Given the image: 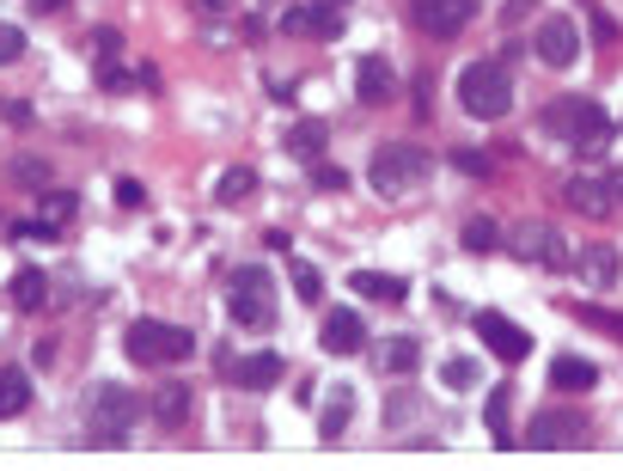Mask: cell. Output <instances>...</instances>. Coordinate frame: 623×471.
Wrapping results in <instances>:
<instances>
[{"label": "cell", "instance_id": "8992f818", "mask_svg": "<svg viewBox=\"0 0 623 471\" xmlns=\"http://www.w3.org/2000/svg\"><path fill=\"white\" fill-rule=\"evenodd\" d=\"M141 416V398L129 386H93V404H86V428L93 440H123Z\"/></svg>", "mask_w": 623, "mask_h": 471}, {"label": "cell", "instance_id": "ffe728a7", "mask_svg": "<svg viewBox=\"0 0 623 471\" xmlns=\"http://www.w3.org/2000/svg\"><path fill=\"white\" fill-rule=\"evenodd\" d=\"M349 416H355V392H349V386H330V392H325V410H318V435L337 440V435L349 428Z\"/></svg>", "mask_w": 623, "mask_h": 471}, {"label": "cell", "instance_id": "8d00e7d4", "mask_svg": "<svg viewBox=\"0 0 623 471\" xmlns=\"http://www.w3.org/2000/svg\"><path fill=\"white\" fill-rule=\"evenodd\" d=\"M606 184H611V196H618V208H623V166H618V172H606Z\"/></svg>", "mask_w": 623, "mask_h": 471}, {"label": "cell", "instance_id": "2e32d148", "mask_svg": "<svg viewBox=\"0 0 623 471\" xmlns=\"http://www.w3.org/2000/svg\"><path fill=\"white\" fill-rule=\"evenodd\" d=\"M349 294L379 300V306H398V300H410V282L404 276H386V269H355V276H349Z\"/></svg>", "mask_w": 623, "mask_h": 471}, {"label": "cell", "instance_id": "d6a6232c", "mask_svg": "<svg viewBox=\"0 0 623 471\" xmlns=\"http://www.w3.org/2000/svg\"><path fill=\"white\" fill-rule=\"evenodd\" d=\"M452 166H459L465 178H489V159L477 154V147H459V154H452Z\"/></svg>", "mask_w": 623, "mask_h": 471}, {"label": "cell", "instance_id": "e575fe53", "mask_svg": "<svg viewBox=\"0 0 623 471\" xmlns=\"http://www.w3.org/2000/svg\"><path fill=\"white\" fill-rule=\"evenodd\" d=\"M49 208V227H62V220H74V196H44Z\"/></svg>", "mask_w": 623, "mask_h": 471}, {"label": "cell", "instance_id": "d4e9b609", "mask_svg": "<svg viewBox=\"0 0 623 471\" xmlns=\"http://www.w3.org/2000/svg\"><path fill=\"white\" fill-rule=\"evenodd\" d=\"M325 142H330L325 123H294V129H288V154H300V159H318V154H325Z\"/></svg>", "mask_w": 623, "mask_h": 471}, {"label": "cell", "instance_id": "603a6c76", "mask_svg": "<svg viewBox=\"0 0 623 471\" xmlns=\"http://www.w3.org/2000/svg\"><path fill=\"white\" fill-rule=\"evenodd\" d=\"M19 410H32V379L19 367H0V416H19Z\"/></svg>", "mask_w": 623, "mask_h": 471}, {"label": "cell", "instance_id": "d6986e66", "mask_svg": "<svg viewBox=\"0 0 623 471\" xmlns=\"http://www.w3.org/2000/svg\"><path fill=\"white\" fill-rule=\"evenodd\" d=\"M550 386H557V392H593V386H599V367L581 362V355H557V362H550Z\"/></svg>", "mask_w": 623, "mask_h": 471}, {"label": "cell", "instance_id": "4316f807", "mask_svg": "<svg viewBox=\"0 0 623 471\" xmlns=\"http://www.w3.org/2000/svg\"><path fill=\"white\" fill-rule=\"evenodd\" d=\"M465 245H471V252H496V245H501V227H496L489 215H471V220H465Z\"/></svg>", "mask_w": 623, "mask_h": 471}, {"label": "cell", "instance_id": "9a60e30c", "mask_svg": "<svg viewBox=\"0 0 623 471\" xmlns=\"http://www.w3.org/2000/svg\"><path fill=\"white\" fill-rule=\"evenodd\" d=\"M562 203L575 208V215L599 220V215H611V208H618V196H611V184H606V178H569Z\"/></svg>", "mask_w": 623, "mask_h": 471}, {"label": "cell", "instance_id": "4dcf8cb0", "mask_svg": "<svg viewBox=\"0 0 623 471\" xmlns=\"http://www.w3.org/2000/svg\"><path fill=\"white\" fill-rule=\"evenodd\" d=\"M13 178H19V184H32V190H49V166H44V159H19Z\"/></svg>", "mask_w": 623, "mask_h": 471}, {"label": "cell", "instance_id": "e0dca14e", "mask_svg": "<svg viewBox=\"0 0 623 471\" xmlns=\"http://www.w3.org/2000/svg\"><path fill=\"white\" fill-rule=\"evenodd\" d=\"M367 343V325H361L355 306H337V313L325 318V349L330 355H355V349Z\"/></svg>", "mask_w": 623, "mask_h": 471}, {"label": "cell", "instance_id": "74e56055", "mask_svg": "<svg viewBox=\"0 0 623 471\" xmlns=\"http://www.w3.org/2000/svg\"><path fill=\"white\" fill-rule=\"evenodd\" d=\"M337 7H343V0H337Z\"/></svg>", "mask_w": 623, "mask_h": 471}, {"label": "cell", "instance_id": "83f0119b", "mask_svg": "<svg viewBox=\"0 0 623 471\" xmlns=\"http://www.w3.org/2000/svg\"><path fill=\"white\" fill-rule=\"evenodd\" d=\"M484 423H489V435H496V447H508V440H514V423H508V392H496L484 404Z\"/></svg>", "mask_w": 623, "mask_h": 471}, {"label": "cell", "instance_id": "7c38bea8", "mask_svg": "<svg viewBox=\"0 0 623 471\" xmlns=\"http://www.w3.org/2000/svg\"><path fill=\"white\" fill-rule=\"evenodd\" d=\"M281 25H288V37H318V44L343 37V13H337V0H318V7H294V13L281 19Z\"/></svg>", "mask_w": 623, "mask_h": 471}, {"label": "cell", "instance_id": "277c9868", "mask_svg": "<svg viewBox=\"0 0 623 471\" xmlns=\"http://www.w3.org/2000/svg\"><path fill=\"white\" fill-rule=\"evenodd\" d=\"M428 166H435V159L422 154V147H410V142H386V147L374 154V166H367V178H374L379 196H410V190L428 184Z\"/></svg>", "mask_w": 623, "mask_h": 471}, {"label": "cell", "instance_id": "44dd1931", "mask_svg": "<svg viewBox=\"0 0 623 471\" xmlns=\"http://www.w3.org/2000/svg\"><path fill=\"white\" fill-rule=\"evenodd\" d=\"M575 269H581L587 288H611L618 282V252H611V245H587V252L575 257Z\"/></svg>", "mask_w": 623, "mask_h": 471}, {"label": "cell", "instance_id": "9c48e42d", "mask_svg": "<svg viewBox=\"0 0 623 471\" xmlns=\"http://www.w3.org/2000/svg\"><path fill=\"white\" fill-rule=\"evenodd\" d=\"M532 49H538V62L545 68H575L581 62V32L569 13H550L545 25H538V37H532Z\"/></svg>", "mask_w": 623, "mask_h": 471}, {"label": "cell", "instance_id": "4fadbf2b", "mask_svg": "<svg viewBox=\"0 0 623 471\" xmlns=\"http://www.w3.org/2000/svg\"><path fill=\"white\" fill-rule=\"evenodd\" d=\"M227 374H233V386H245V392H269V386L288 374V362H281L276 349H257V355H239V362H227Z\"/></svg>", "mask_w": 623, "mask_h": 471}, {"label": "cell", "instance_id": "7a4b0ae2", "mask_svg": "<svg viewBox=\"0 0 623 471\" xmlns=\"http://www.w3.org/2000/svg\"><path fill=\"white\" fill-rule=\"evenodd\" d=\"M123 349H129V362H141V367H166V362H190L196 337L184 325H166V318H135Z\"/></svg>", "mask_w": 623, "mask_h": 471}, {"label": "cell", "instance_id": "ba28073f", "mask_svg": "<svg viewBox=\"0 0 623 471\" xmlns=\"http://www.w3.org/2000/svg\"><path fill=\"white\" fill-rule=\"evenodd\" d=\"M501 245L514 257H526V264H569V245H562V233L550 220H520L514 233H501Z\"/></svg>", "mask_w": 623, "mask_h": 471}, {"label": "cell", "instance_id": "836d02e7", "mask_svg": "<svg viewBox=\"0 0 623 471\" xmlns=\"http://www.w3.org/2000/svg\"><path fill=\"white\" fill-rule=\"evenodd\" d=\"M581 318H587L593 330H611V337H623V318H618V313H599V306H581Z\"/></svg>", "mask_w": 623, "mask_h": 471}, {"label": "cell", "instance_id": "3957f363", "mask_svg": "<svg viewBox=\"0 0 623 471\" xmlns=\"http://www.w3.org/2000/svg\"><path fill=\"white\" fill-rule=\"evenodd\" d=\"M459 105H465L471 117H484V123L508 117V110H514V80H508V68L501 62H471L465 74H459Z\"/></svg>", "mask_w": 623, "mask_h": 471}, {"label": "cell", "instance_id": "1f68e13d", "mask_svg": "<svg viewBox=\"0 0 623 471\" xmlns=\"http://www.w3.org/2000/svg\"><path fill=\"white\" fill-rule=\"evenodd\" d=\"M294 288H300V300H318L325 294V276H318L312 264H294Z\"/></svg>", "mask_w": 623, "mask_h": 471}, {"label": "cell", "instance_id": "5b68a950", "mask_svg": "<svg viewBox=\"0 0 623 471\" xmlns=\"http://www.w3.org/2000/svg\"><path fill=\"white\" fill-rule=\"evenodd\" d=\"M227 306L245 330H269L276 325V282H269L264 264H245L233 269V282H227Z\"/></svg>", "mask_w": 623, "mask_h": 471}, {"label": "cell", "instance_id": "ac0fdd59", "mask_svg": "<svg viewBox=\"0 0 623 471\" xmlns=\"http://www.w3.org/2000/svg\"><path fill=\"white\" fill-rule=\"evenodd\" d=\"M7 294H13V306H19V313H44V306H49V276H44V269H32V264H25V269H13Z\"/></svg>", "mask_w": 623, "mask_h": 471}, {"label": "cell", "instance_id": "484cf974", "mask_svg": "<svg viewBox=\"0 0 623 471\" xmlns=\"http://www.w3.org/2000/svg\"><path fill=\"white\" fill-rule=\"evenodd\" d=\"M251 190H257V172H251V166H227L220 184H215V203H245Z\"/></svg>", "mask_w": 623, "mask_h": 471}, {"label": "cell", "instance_id": "52a82bcc", "mask_svg": "<svg viewBox=\"0 0 623 471\" xmlns=\"http://www.w3.org/2000/svg\"><path fill=\"white\" fill-rule=\"evenodd\" d=\"M587 440V416L581 410H538L526 423V447L532 454H569Z\"/></svg>", "mask_w": 623, "mask_h": 471}, {"label": "cell", "instance_id": "7402d4cb", "mask_svg": "<svg viewBox=\"0 0 623 471\" xmlns=\"http://www.w3.org/2000/svg\"><path fill=\"white\" fill-rule=\"evenodd\" d=\"M154 423L159 428H184L190 423V386H159L154 392Z\"/></svg>", "mask_w": 623, "mask_h": 471}, {"label": "cell", "instance_id": "cb8c5ba5", "mask_svg": "<svg viewBox=\"0 0 623 471\" xmlns=\"http://www.w3.org/2000/svg\"><path fill=\"white\" fill-rule=\"evenodd\" d=\"M416 362H422V343H416V337H391L386 355H379V367H386V374H416Z\"/></svg>", "mask_w": 623, "mask_h": 471}, {"label": "cell", "instance_id": "6da1fadb", "mask_svg": "<svg viewBox=\"0 0 623 471\" xmlns=\"http://www.w3.org/2000/svg\"><path fill=\"white\" fill-rule=\"evenodd\" d=\"M545 129L562 135V142H575L581 159H606V147H611V123L593 98H557V105H545Z\"/></svg>", "mask_w": 623, "mask_h": 471}, {"label": "cell", "instance_id": "d590c367", "mask_svg": "<svg viewBox=\"0 0 623 471\" xmlns=\"http://www.w3.org/2000/svg\"><path fill=\"white\" fill-rule=\"evenodd\" d=\"M117 203H129V208L141 203V184H135V178H123V184H117Z\"/></svg>", "mask_w": 623, "mask_h": 471}, {"label": "cell", "instance_id": "30bf717a", "mask_svg": "<svg viewBox=\"0 0 623 471\" xmlns=\"http://www.w3.org/2000/svg\"><path fill=\"white\" fill-rule=\"evenodd\" d=\"M477 13V0H410V19H416L428 37H459Z\"/></svg>", "mask_w": 623, "mask_h": 471}, {"label": "cell", "instance_id": "5bb4252c", "mask_svg": "<svg viewBox=\"0 0 623 471\" xmlns=\"http://www.w3.org/2000/svg\"><path fill=\"white\" fill-rule=\"evenodd\" d=\"M391 93H398L391 62H386V56H361V62H355V98H361V105H386Z\"/></svg>", "mask_w": 623, "mask_h": 471}, {"label": "cell", "instance_id": "f1b7e54d", "mask_svg": "<svg viewBox=\"0 0 623 471\" xmlns=\"http://www.w3.org/2000/svg\"><path fill=\"white\" fill-rule=\"evenodd\" d=\"M440 386H447V392H471V386H477V362H459V355L440 362Z\"/></svg>", "mask_w": 623, "mask_h": 471}, {"label": "cell", "instance_id": "f546056e", "mask_svg": "<svg viewBox=\"0 0 623 471\" xmlns=\"http://www.w3.org/2000/svg\"><path fill=\"white\" fill-rule=\"evenodd\" d=\"M25 56V32L19 25H0V68H13Z\"/></svg>", "mask_w": 623, "mask_h": 471}, {"label": "cell", "instance_id": "8fae6325", "mask_svg": "<svg viewBox=\"0 0 623 471\" xmlns=\"http://www.w3.org/2000/svg\"><path fill=\"white\" fill-rule=\"evenodd\" d=\"M477 337H484V349H496V355H501L508 367L532 355L526 325H514V318H501V313H477Z\"/></svg>", "mask_w": 623, "mask_h": 471}]
</instances>
